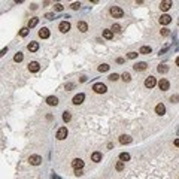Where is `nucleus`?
Returning a JSON list of instances; mask_svg holds the SVG:
<instances>
[{
	"label": "nucleus",
	"instance_id": "1",
	"mask_svg": "<svg viewBox=\"0 0 179 179\" xmlns=\"http://www.w3.org/2000/svg\"><path fill=\"white\" fill-rule=\"evenodd\" d=\"M109 13H111L114 18H122V16H124V10H122L119 6H111Z\"/></svg>",
	"mask_w": 179,
	"mask_h": 179
},
{
	"label": "nucleus",
	"instance_id": "2",
	"mask_svg": "<svg viewBox=\"0 0 179 179\" xmlns=\"http://www.w3.org/2000/svg\"><path fill=\"white\" fill-rule=\"evenodd\" d=\"M93 90H94V93H97V94H105V93L108 91L106 85L102 84V82H96V84L93 85Z\"/></svg>",
	"mask_w": 179,
	"mask_h": 179
},
{
	"label": "nucleus",
	"instance_id": "3",
	"mask_svg": "<svg viewBox=\"0 0 179 179\" xmlns=\"http://www.w3.org/2000/svg\"><path fill=\"white\" fill-rule=\"evenodd\" d=\"M67 134H69V131H67V128L66 127H61V128H58V131H57V139L58 140H64L66 137H67Z\"/></svg>",
	"mask_w": 179,
	"mask_h": 179
},
{
	"label": "nucleus",
	"instance_id": "4",
	"mask_svg": "<svg viewBox=\"0 0 179 179\" xmlns=\"http://www.w3.org/2000/svg\"><path fill=\"white\" fill-rule=\"evenodd\" d=\"M155 85H157V79H155L154 76H148V78L145 79V87H146V88L151 90V88H154Z\"/></svg>",
	"mask_w": 179,
	"mask_h": 179
},
{
	"label": "nucleus",
	"instance_id": "5",
	"mask_svg": "<svg viewBox=\"0 0 179 179\" xmlns=\"http://www.w3.org/2000/svg\"><path fill=\"white\" fill-rule=\"evenodd\" d=\"M28 163H30L31 166H39V164L42 163V157H40V155H30V157H28Z\"/></svg>",
	"mask_w": 179,
	"mask_h": 179
},
{
	"label": "nucleus",
	"instance_id": "6",
	"mask_svg": "<svg viewBox=\"0 0 179 179\" xmlns=\"http://www.w3.org/2000/svg\"><path fill=\"white\" fill-rule=\"evenodd\" d=\"M58 28H60L61 33H67V31L70 30V22H69V21H61V22L58 24Z\"/></svg>",
	"mask_w": 179,
	"mask_h": 179
},
{
	"label": "nucleus",
	"instance_id": "7",
	"mask_svg": "<svg viewBox=\"0 0 179 179\" xmlns=\"http://www.w3.org/2000/svg\"><path fill=\"white\" fill-rule=\"evenodd\" d=\"M84 99H85V94H82V93H79V94H76V96H75V97L72 99V103L78 106V105H81V103L84 102Z\"/></svg>",
	"mask_w": 179,
	"mask_h": 179
},
{
	"label": "nucleus",
	"instance_id": "8",
	"mask_svg": "<svg viewBox=\"0 0 179 179\" xmlns=\"http://www.w3.org/2000/svg\"><path fill=\"white\" fill-rule=\"evenodd\" d=\"M39 69H40V64H39L37 61H31V63H28V70H30L31 73L39 72Z\"/></svg>",
	"mask_w": 179,
	"mask_h": 179
},
{
	"label": "nucleus",
	"instance_id": "9",
	"mask_svg": "<svg viewBox=\"0 0 179 179\" xmlns=\"http://www.w3.org/2000/svg\"><path fill=\"white\" fill-rule=\"evenodd\" d=\"M158 87H160L161 91H167V90L170 88V82H169L167 79H161V81L158 82Z\"/></svg>",
	"mask_w": 179,
	"mask_h": 179
},
{
	"label": "nucleus",
	"instance_id": "10",
	"mask_svg": "<svg viewBox=\"0 0 179 179\" xmlns=\"http://www.w3.org/2000/svg\"><path fill=\"white\" fill-rule=\"evenodd\" d=\"M72 167H73L75 170H79V169L84 167V161H82L81 158H75V160L72 161Z\"/></svg>",
	"mask_w": 179,
	"mask_h": 179
},
{
	"label": "nucleus",
	"instance_id": "11",
	"mask_svg": "<svg viewBox=\"0 0 179 179\" xmlns=\"http://www.w3.org/2000/svg\"><path fill=\"white\" fill-rule=\"evenodd\" d=\"M170 22H172V16H170V15L164 13V15H161V16H160V24L167 25V24H170Z\"/></svg>",
	"mask_w": 179,
	"mask_h": 179
},
{
	"label": "nucleus",
	"instance_id": "12",
	"mask_svg": "<svg viewBox=\"0 0 179 179\" xmlns=\"http://www.w3.org/2000/svg\"><path fill=\"white\" fill-rule=\"evenodd\" d=\"M49 28H46V27H42L40 30H39V37H42V39H48L49 37Z\"/></svg>",
	"mask_w": 179,
	"mask_h": 179
},
{
	"label": "nucleus",
	"instance_id": "13",
	"mask_svg": "<svg viewBox=\"0 0 179 179\" xmlns=\"http://www.w3.org/2000/svg\"><path fill=\"white\" fill-rule=\"evenodd\" d=\"M148 67V64L145 63V61H140V63H136L134 66H133V69L136 70V72H142V70H145Z\"/></svg>",
	"mask_w": 179,
	"mask_h": 179
},
{
	"label": "nucleus",
	"instance_id": "14",
	"mask_svg": "<svg viewBox=\"0 0 179 179\" xmlns=\"http://www.w3.org/2000/svg\"><path fill=\"white\" fill-rule=\"evenodd\" d=\"M155 114H157V115H164V114H166V106H164L163 103H158V105L155 106Z\"/></svg>",
	"mask_w": 179,
	"mask_h": 179
},
{
	"label": "nucleus",
	"instance_id": "15",
	"mask_svg": "<svg viewBox=\"0 0 179 179\" xmlns=\"http://www.w3.org/2000/svg\"><path fill=\"white\" fill-rule=\"evenodd\" d=\"M46 103L49 106H57L58 105V99L55 96H49V97H46Z\"/></svg>",
	"mask_w": 179,
	"mask_h": 179
},
{
	"label": "nucleus",
	"instance_id": "16",
	"mask_svg": "<svg viewBox=\"0 0 179 179\" xmlns=\"http://www.w3.org/2000/svg\"><path fill=\"white\" fill-rule=\"evenodd\" d=\"M170 6H172V1H170V0H164V1L160 3V9H161V10H169Z\"/></svg>",
	"mask_w": 179,
	"mask_h": 179
},
{
	"label": "nucleus",
	"instance_id": "17",
	"mask_svg": "<svg viewBox=\"0 0 179 179\" xmlns=\"http://www.w3.org/2000/svg\"><path fill=\"white\" fill-rule=\"evenodd\" d=\"M78 30H79L81 33H85V31L88 30V24H87L85 21H79V22H78Z\"/></svg>",
	"mask_w": 179,
	"mask_h": 179
},
{
	"label": "nucleus",
	"instance_id": "18",
	"mask_svg": "<svg viewBox=\"0 0 179 179\" xmlns=\"http://www.w3.org/2000/svg\"><path fill=\"white\" fill-rule=\"evenodd\" d=\"M27 49H28L30 52H36V51L39 49V43H37V42H30V43L27 45Z\"/></svg>",
	"mask_w": 179,
	"mask_h": 179
},
{
	"label": "nucleus",
	"instance_id": "19",
	"mask_svg": "<svg viewBox=\"0 0 179 179\" xmlns=\"http://www.w3.org/2000/svg\"><path fill=\"white\" fill-rule=\"evenodd\" d=\"M151 52H152V48L148 46V45H143V46L139 49V54H143V55H148V54H151Z\"/></svg>",
	"mask_w": 179,
	"mask_h": 179
},
{
	"label": "nucleus",
	"instance_id": "20",
	"mask_svg": "<svg viewBox=\"0 0 179 179\" xmlns=\"http://www.w3.org/2000/svg\"><path fill=\"white\" fill-rule=\"evenodd\" d=\"M130 142H131V137H130V136H127V134L119 136V143H121V145H127V143H130Z\"/></svg>",
	"mask_w": 179,
	"mask_h": 179
},
{
	"label": "nucleus",
	"instance_id": "21",
	"mask_svg": "<svg viewBox=\"0 0 179 179\" xmlns=\"http://www.w3.org/2000/svg\"><path fill=\"white\" fill-rule=\"evenodd\" d=\"M39 24V18L37 16H33V18H30V21H28V28H33V27H36Z\"/></svg>",
	"mask_w": 179,
	"mask_h": 179
},
{
	"label": "nucleus",
	"instance_id": "22",
	"mask_svg": "<svg viewBox=\"0 0 179 179\" xmlns=\"http://www.w3.org/2000/svg\"><path fill=\"white\" fill-rule=\"evenodd\" d=\"M91 160H93L94 163L102 161V154H100V152H97V151H96V152H93V154H91Z\"/></svg>",
	"mask_w": 179,
	"mask_h": 179
},
{
	"label": "nucleus",
	"instance_id": "23",
	"mask_svg": "<svg viewBox=\"0 0 179 179\" xmlns=\"http://www.w3.org/2000/svg\"><path fill=\"white\" fill-rule=\"evenodd\" d=\"M103 37L108 39V40H111V39L114 37V33L111 31V28H109V30H103Z\"/></svg>",
	"mask_w": 179,
	"mask_h": 179
},
{
	"label": "nucleus",
	"instance_id": "24",
	"mask_svg": "<svg viewBox=\"0 0 179 179\" xmlns=\"http://www.w3.org/2000/svg\"><path fill=\"white\" fill-rule=\"evenodd\" d=\"M157 70H158V73H167V72H169V66H166V64H160V66L157 67Z\"/></svg>",
	"mask_w": 179,
	"mask_h": 179
},
{
	"label": "nucleus",
	"instance_id": "25",
	"mask_svg": "<svg viewBox=\"0 0 179 179\" xmlns=\"http://www.w3.org/2000/svg\"><path fill=\"white\" fill-rule=\"evenodd\" d=\"M22 58H24L22 52H16V54H15V57H13V61H15V63H21V61H22Z\"/></svg>",
	"mask_w": 179,
	"mask_h": 179
},
{
	"label": "nucleus",
	"instance_id": "26",
	"mask_svg": "<svg viewBox=\"0 0 179 179\" xmlns=\"http://www.w3.org/2000/svg\"><path fill=\"white\" fill-rule=\"evenodd\" d=\"M70 119H72V115H70V112H69V111L63 112V121H64V122H69Z\"/></svg>",
	"mask_w": 179,
	"mask_h": 179
},
{
	"label": "nucleus",
	"instance_id": "27",
	"mask_svg": "<svg viewBox=\"0 0 179 179\" xmlns=\"http://www.w3.org/2000/svg\"><path fill=\"white\" fill-rule=\"evenodd\" d=\"M119 160L124 161V163L128 161V160H130V154H127V152H121V154H119Z\"/></svg>",
	"mask_w": 179,
	"mask_h": 179
},
{
	"label": "nucleus",
	"instance_id": "28",
	"mask_svg": "<svg viewBox=\"0 0 179 179\" xmlns=\"http://www.w3.org/2000/svg\"><path fill=\"white\" fill-rule=\"evenodd\" d=\"M121 78H122V81H124V82H130V81H131V76H130V73H128V72H124V73L121 75Z\"/></svg>",
	"mask_w": 179,
	"mask_h": 179
},
{
	"label": "nucleus",
	"instance_id": "29",
	"mask_svg": "<svg viewBox=\"0 0 179 179\" xmlns=\"http://www.w3.org/2000/svg\"><path fill=\"white\" fill-rule=\"evenodd\" d=\"M111 31H112V33H118V31H121V25H119V24H112Z\"/></svg>",
	"mask_w": 179,
	"mask_h": 179
},
{
	"label": "nucleus",
	"instance_id": "30",
	"mask_svg": "<svg viewBox=\"0 0 179 179\" xmlns=\"http://www.w3.org/2000/svg\"><path fill=\"white\" fill-rule=\"evenodd\" d=\"M27 34H28V27H24V28L19 30V36H21V37H25Z\"/></svg>",
	"mask_w": 179,
	"mask_h": 179
},
{
	"label": "nucleus",
	"instance_id": "31",
	"mask_svg": "<svg viewBox=\"0 0 179 179\" xmlns=\"http://www.w3.org/2000/svg\"><path fill=\"white\" fill-rule=\"evenodd\" d=\"M108 70H109V64L105 63V64H100V66H99V72H108Z\"/></svg>",
	"mask_w": 179,
	"mask_h": 179
},
{
	"label": "nucleus",
	"instance_id": "32",
	"mask_svg": "<svg viewBox=\"0 0 179 179\" xmlns=\"http://www.w3.org/2000/svg\"><path fill=\"white\" fill-rule=\"evenodd\" d=\"M70 7H72L73 10H78V9L81 7V3H79V1H73V3L70 4Z\"/></svg>",
	"mask_w": 179,
	"mask_h": 179
},
{
	"label": "nucleus",
	"instance_id": "33",
	"mask_svg": "<svg viewBox=\"0 0 179 179\" xmlns=\"http://www.w3.org/2000/svg\"><path fill=\"white\" fill-rule=\"evenodd\" d=\"M161 36H164V37H167V36H170V30L169 28H161Z\"/></svg>",
	"mask_w": 179,
	"mask_h": 179
},
{
	"label": "nucleus",
	"instance_id": "34",
	"mask_svg": "<svg viewBox=\"0 0 179 179\" xmlns=\"http://www.w3.org/2000/svg\"><path fill=\"white\" fill-rule=\"evenodd\" d=\"M118 79H119V75H117V73H112V75H109V81L115 82V81H118Z\"/></svg>",
	"mask_w": 179,
	"mask_h": 179
},
{
	"label": "nucleus",
	"instance_id": "35",
	"mask_svg": "<svg viewBox=\"0 0 179 179\" xmlns=\"http://www.w3.org/2000/svg\"><path fill=\"white\" fill-rule=\"evenodd\" d=\"M117 170H118V172L124 170V161H118V163H117Z\"/></svg>",
	"mask_w": 179,
	"mask_h": 179
},
{
	"label": "nucleus",
	"instance_id": "36",
	"mask_svg": "<svg viewBox=\"0 0 179 179\" xmlns=\"http://www.w3.org/2000/svg\"><path fill=\"white\" fill-rule=\"evenodd\" d=\"M137 55H139L137 52H134V51H131V52H128V55H127V57H128L130 60H134V58H136Z\"/></svg>",
	"mask_w": 179,
	"mask_h": 179
},
{
	"label": "nucleus",
	"instance_id": "37",
	"mask_svg": "<svg viewBox=\"0 0 179 179\" xmlns=\"http://www.w3.org/2000/svg\"><path fill=\"white\" fill-rule=\"evenodd\" d=\"M170 102H172V103H178V102H179V94L172 96V97H170Z\"/></svg>",
	"mask_w": 179,
	"mask_h": 179
},
{
	"label": "nucleus",
	"instance_id": "38",
	"mask_svg": "<svg viewBox=\"0 0 179 179\" xmlns=\"http://www.w3.org/2000/svg\"><path fill=\"white\" fill-rule=\"evenodd\" d=\"M54 9H55V10H57V12H61V10H63V9H64V7H63V4H61V3H57V4H55V6H54Z\"/></svg>",
	"mask_w": 179,
	"mask_h": 179
},
{
	"label": "nucleus",
	"instance_id": "39",
	"mask_svg": "<svg viewBox=\"0 0 179 179\" xmlns=\"http://www.w3.org/2000/svg\"><path fill=\"white\" fill-rule=\"evenodd\" d=\"M73 88H75V84H73V82H67V84H66V90H67V91H70V90H73Z\"/></svg>",
	"mask_w": 179,
	"mask_h": 179
},
{
	"label": "nucleus",
	"instance_id": "40",
	"mask_svg": "<svg viewBox=\"0 0 179 179\" xmlns=\"http://www.w3.org/2000/svg\"><path fill=\"white\" fill-rule=\"evenodd\" d=\"M45 18H46V19H54L55 15H54L52 12H48V13H45Z\"/></svg>",
	"mask_w": 179,
	"mask_h": 179
},
{
	"label": "nucleus",
	"instance_id": "41",
	"mask_svg": "<svg viewBox=\"0 0 179 179\" xmlns=\"http://www.w3.org/2000/svg\"><path fill=\"white\" fill-rule=\"evenodd\" d=\"M75 175H76V176H82V175H84L82 169H79V170H75Z\"/></svg>",
	"mask_w": 179,
	"mask_h": 179
},
{
	"label": "nucleus",
	"instance_id": "42",
	"mask_svg": "<svg viewBox=\"0 0 179 179\" xmlns=\"http://www.w3.org/2000/svg\"><path fill=\"white\" fill-rule=\"evenodd\" d=\"M6 52H7V46H6V48H3V49L0 51V57H1V55H4Z\"/></svg>",
	"mask_w": 179,
	"mask_h": 179
},
{
	"label": "nucleus",
	"instance_id": "43",
	"mask_svg": "<svg viewBox=\"0 0 179 179\" xmlns=\"http://www.w3.org/2000/svg\"><path fill=\"white\" fill-rule=\"evenodd\" d=\"M117 63H118V64H122V63H124V58H117Z\"/></svg>",
	"mask_w": 179,
	"mask_h": 179
},
{
	"label": "nucleus",
	"instance_id": "44",
	"mask_svg": "<svg viewBox=\"0 0 179 179\" xmlns=\"http://www.w3.org/2000/svg\"><path fill=\"white\" fill-rule=\"evenodd\" d=\"M173 145H175V146H178V148H179V139H175V140H173Z\"/></svg>",
	"mask_w": 179,
	"mask_h": 179
},
{
	"label": "nucleus",
	"instance_id": "45",
	"mask_svg": "<svg viewBox=\"0 0 179 179\" xmlns=\"http://www.w3.org/2000/svg\"><path fill=\"white\" fill-rule=\"evenodd\" d=\"M30 7H31V9H33V10H34V9H37V4H34V3H33V4H31V6H30Z\"/></svg>",
	"mask_w": 179,
	"mask_h": 179
},
{
	"label": "nucleus",
	"instance_id": "46",
	"mask_svg": "<svg viewBox=\"0 0 179 179\" xmlns=\"http://www.w3.org/2000/svg\"><path fill=\"white\" fill-rule=\"evenodd\" d=\"M176 66H178V67H179V57H178V58H176Z\"/></svg>",
	"mask_w": 179,
	"mask_h": 179
}]
</instances>
